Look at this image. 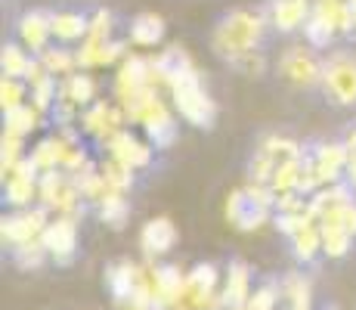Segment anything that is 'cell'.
<instances>
[{
	"label": "cell",
	"mask_w": 356,
	"mask_h": 310,
	"mask_svg": "<svg viewBox=\"0 0 356 310\" xmlns=\"http://www.w3.org/2000/svg\"><path fill=\"white\" fill-rule=\"evenodd\" d=\"M127 40H81L78 50V65L84 72H102V68H118V62L127 56Z\"/></svg>",
	"instance_id": "cell-17"
},
{
	"label": "cell",
	"mask_w": 356,
	"mask_h": 310,
	"mask_svg": "<svg viewBox=\"0 0 356 310\" xmlns=\"http://www.w3.org/2000/svg\"><path fill=\"white\" fill-rule=\"evenodd\" d=\"M38 186H40V171L25 155L10 174H3V202L10 208H31V205H38Z\"/></svg>",
	"instance_id": "cell-14"
},
{
	"label": "cell",
	"mask_w": 356,
	"mask_h": 310,
	"mask_svg": "<svg viewBox=\"0 0 356 310\" xmlns=\"http://www.w3.org/2000/svg\"><path fill=\"white\" fill-rule=\"evenodd\" d=\"M90 211L99 217V224L108 226V230H124L127 220H130V199H127V192H108V196L99 199Z\"/></svg>",
	"instance_id": "cell-26"
},
{
	"label": "cell",
	"mask_w": 356,
	"mask_h": 310,
	"mask_svg": "<svg viewBox=\"0 0 356 310\" xmlns=\"http://www.w3.org/2000/svg\"><path fill=\"white\" fill-rule=\"evenodd\" d=\"M347 177V146L344 140H319L304 153V177L300 196L310 199L316 189L332 183H344Z\"/></svg>",
	"instance_id": "cell-4"
},
{
	"label": "cell",
	"mask_w": 356,
	"mask_h": 310,
	"mask_svg": "<svg viewBox=\"0 0 356 310\" xmlns=\"http://www.w3.org/2000/svg\"><path fill=\"white\" fill-rule=\"evenodd\" d=\"M319 233H323V254L325 258H332V261L344 258V254L353 248V242H356L350 233L344 230V224H341L332 211L319 217Z\"/></svg>",
	"instance_id": "cell-23"
},
{
	"label": "cell",
	"mask_w": 356,
	"mask_h": 310,
	"mask_svg": "<svg viewBox=\"0 0 356 310\" xmlns=\"http://www.w3.org/2000/svg\"><path fill=\"white\" fill-rule=\"evenodd\" d=\"M223 217L232 230L257 233L276 217V192L266 183L245 180L238 189H232L223 205Z\"/></svg>",
	"instance_id": "cell-3"
},
{
	"label": "cell",
	"mask_w": 356,
	"mask_h": 310,
	"mask_svg": "<svg viewBox=\"0 0 356 310\" xmlns=\"http://www.w3.org/2000/svg\"><path fill=\"white\" fill-rule=\"evenodd\" d=\"M99 149H102V155H112L115 162L127 164V168L136 171V174H143V171L152 168L155 153H159V149H155L146 137H136L130 127L118 130V134H115L108 143H102Z\"/></svg>",
	"instance_id": "cell-11"
},
{
	"label": "cell",
	"mask_w": 356,
	"mask_h": 310,
	"mask_svg": "<svg viewBox=\"0 0 356 310\" xmlns=\"http://www.w3.org/2000/svg\"><path fill=\"white\" fill-rule=\"evenodd\" d=\"M29 102V81L22 78H0V109L10 112V109H19Z\"/></svg>",
	"instance_id": "cell-33"
},
{
	"label": "cell",
	"mask_w": 356,
	"mask_h": 310,
	"mask_svg": "<svg viewBox=\"0 0 356 310\" xmlns=\"http://www.w3.org/2000/svg\"><path fill=\"white\" fill-rule=\"evenodd\" d=\"M38 59L53 78H68V75H74L81 68L78 65V50L68 47V44H50Z\"/></svg>",
	"instance_id": "cell-27"
},
{
	"label": "cell",
	"mask_w": 356,
	"mask_h": 310,
	"mask_svg": "<svg viewBox=\"0 0 356 310\" xmlns=\"http://www.w3.org/2000/svg\"><path fill=\"white\" fill-rule=\"evenodd\" d=\"M300 34H304V40L310 47H316V50H328V47L338 40V34L328 29L316 13H310V19H307V25H304V31H300Z\"/></svg>",
	"instance_id": "cell-35"
},
{
	"label": "cell",
	"mask_w": 356,
	"mask_h": 310,
	"mask_svg": "<svg viewBox=\"0 0 356 310\" xmlns=\"http://www.w3.org/2000/svg\"><path fill=\"white\" fill-rule=\"evenodd\" d=\"M6 251H10V261L19 267V270H40V267L50 261V254H47V248L40 239L25 242V245H13V248H6Z\"/></svg>",
	"instance_id": "cell-31"
},
{
	"label": "cell",
	"mask_w": 356,
	"mask_h": 310,
	"mask_svg": "<svg viewBox=\"0 0 356 310\" xmlns=\"http://www.w3.org/2000/svg\"><path fill=\"white\" fill-rule=\"evenodd\" d=\"M180 242V230L168 215L149 217L140 226V248L146 254V261H161L164 254L174 251V245Z\"/></svg>",
	"instance_id": "cell-15"
},
{
	"label": "cell",
	"mask_w": 356,
	"mask_h": 310,
	"mask_svg": "<svg viewBox=\"0 0 356 310\" xmlns=\"http://www.w3.org/2000/svg\"><path fill=\"white\" fill-rule=\"evenodd\" d=\"M266 31H270V19L264 10H251V6H236V10L223 13L214 22L211 31V50L217 53L227 65H236L242 56L254 50H264Z\"/></svg>",
	"instance_id": "cell-2"
},
{
	"label": "cell",
	"mask_w": 356,
	"mask_h": 310,
	"mask_svg": "<svg viewBox=\"0 0 356 310\" xmlns=\"http://www.w3.org/2000/svg\"><path fill=\"white\" fill-rule=\"evenodd\" d=\"M29 158L34 162V168L44 174V171H63V158H65V143H63V137L53 130V134H47V137H40L38 143L31 146V153Z\"/></svg>",
	"instance_id": "cell-25"
},
{
	"label": "cell",
	"mask_w": 356,
	"mask_h": 310,
	"mask_svg": "<svg viewBox=\"0 0 356 310\" xmlns=\"http://www.w3.org/2000/svg\"><path fill=\"white\" fill-rule=\"evenodd\" d=\"M146 53L130 50L124 59L118 62L112 75V100L118 102L121 109L130 106L143 91H146Z\"/></svg>",
	"instance_id": "cell-12"
},
{
	"label": "cell",
	"mask_w": 356,
	"mask_h": 310,
	"mask_svg": "<svg viewBox=\"0 0 356 310\" xmlns=\"http://www.w3.org/2000/svg\"><path fill=\"white\" fill-rule=\"evenodd\" d=\"M168 56V96L180 121L195 130H211L217 124V102L204 84L202 68L186 53V47L170 44L164 50Z\"/></svg>",
	"instance_id": "cell-1"
},
{
	"label": "cell",
	"mask_w": 356,
	"mask_h": 310,
	"mask_svg": "<svg viewBox=\"0 0 356 310\" xmlns=\"http://www.w3.org/2000/svg\"><path fill=\"white\" fill-rule=\"evenodd\" d=\"M50 217L53 215L44 208V205H31V208H13L10 215H3V220H0V239H3L6 248L34 242V239L44 236Z\"/></svg>",
	"instance_id": "cell-10"
},
{
	"label": "cell",
	"mask_w": 356,
	"mask_h": 310,
	"mask_svg": "<svg viewBox=\"0 0 356 310\" xmlns=\"http://www.w3.org/2000/svg\"><path fill=\"white\" fill-rule=\"evenodd\" d=\"M264 13L270 19V29L289 38L294 31H304L307 19L313 13V0H270Z\"/></svg>",
	"instance_id": "cell-18"
},
{
	"label": "cell",
	"mask_w": 356,
	"mask_h": 310,
	"mask_svg": "<svg viewBox=\"0 0 356 310\" xmlns=\"http://www.w3.org/2000/svg\"><path fill=\"white\" fill-rule=\"evenodd\" d=\"M232 68H236V72H242V75H251V78H260V75L270 68V59H266L264 50H254V53H248V56L238 59Z\"/></svg>",
	"instance_id": "cell-36"
},
{
	"label": "cell",
	"mask_w": 356,
	"mask_h": 310,
	"mask_svg": "<svg viewBox=\"0 0 356 310\" xmlns=\"http://www.w3.org/2000/svg\"><path fill=\"white\" fill-rule=\"evenodd\" d=\"M29 155V146H25V137L19 134H10V130H3V137H0V177L10 174L13 168H16L22 158Z\"/></svg>",
	"instance_id": "cell-32"
},
{
	"label": "cell",
	"mask_w": 356,
	"mask_h": 310,
	"mask_svg": "<svg viewBox=\"0 0 356 310\" xmlns=\"http://www.w3.org/2000/svg\"><path fill=\"white\" fill-rule=\"evenodd\" d=\"M174 310H189V307H186V304H183V307H174Z\"/></svg>",
	"instance_id": "cell-38"
},
{
	"label": "cell",
	"mask_w": 356,
	"mask_h": 310,
	"mask_svg": "<svg viewBox=\"0 0 356 310\" xmlns=\"http://www.w3.org/2000/svg\"><path fill=\"white\" fill-rule=\"evenodd\" d=\"M97 164H99L102 180H106V186H108L112 192H130V189L136 186V171H130L127 164L115 162L112 155H102Z\"/></svg>",
	"instance_id": "cell-30"
},
{
	"label": "cell",
	"mask_w": 356,
	"mask_h": 310,
	"mask_svg": "<svg viewBox=\"0 0 356 310\" xmlns=\"http://www.w3.org/2000/svg\"><path fill=\"white\" fill-rule=\"evenodd\" d=\"M279 292H282V304L289 310H310L313 307V286L300 270H289L279 279Z\"/></svg>",
	"instance_id": "cell-24"
},
{
	"label": "cell",
	"mask_w": 356,
	"mask_h": 310,
	"mask_svg": "<svg viewBox=\"0 0 356 310\" xmlns=\"http://www.w3.org/2000/svg\"><path fill=\"white\" fill-rule=\"evenodd\" d=\"M53 22V40L56 44L78 47L87 38V25H90V13H78V10H53L50 13Z\"/></svg>",
	"instance_id": "cell-21"
},
{
	"label": "cell",
	"mask_w": 356,
	"mask_h": 310,
	"mask_svg": "<svg viewBox=\"0 0 356 310\" xmlns=\"http://www.w3.org/2000/svg\"><path fill=\"white\" fill-rule=\"evenodd\" d=\"M78 127L87 140L102 146V143H108L118 130L127 127V115L115 100H97L93 106H87L84 112L78 115Z\"/></svg>",
	"instance_id": "cell-9"
},
{
	"label": "cell",
	"mask_w": 356,
	"mask_h": 310,
	"mask_svg": "<svg viewBox=\"0 0 356 310\" xmlns=\"http://www.w3.org/2000/svg\"><path fill=\"white\" fill-rule=\"evenodd\" d=\"M319 91L332 106L353 109L356 106V53L341 47L323 59V84Z\"/></svg>",
	"instance_id": "cell-6"
},
{
	"label": "cell",
	"mask_w": 356,
	"mask_h": 310,
	"mask_svg": "<svg viewBox=\"0 0 356 310\" xmlns=\"http://www.w3.org/2000/svg\"><path fill=\"white\" fill-rule=\"evenodd\" d=\"M44 124V115L38 112V109L31 106V102H25V106L19 109H10V112H3V130H10V134H19V137H29L34 130Z\"/></svg>",
	"instance_id": "cell-29"
},
{
	"label": "cell",
	"mask_w": 356,
	"mask_h": 310,
	"mask_svg": "<svg viewBox=\"0 0 356 310\" xmlns=\"http://www.w3.org/2000/svg\"><path fill=\"white\" fill-rule=\"evenodd\" d=\"M38 205H44L50 215H63V217H84L90 211V205L84 202L78 183L68 171H44L38 186Z\"/></svg>",
	"instance_id": "cell-7"
},
{
	"label": "cell",
	"mask_w": 356,
	"mask_h": 310,
	"mask_svg": "<svg viewBox=\"0 0 356 310\" xmlns=\"http://www.w3.org/2000/svg\"><path fill=\"white\" fill-rule=\"evenodd\" d=\"M323 59L316 53V47H310L307 40L289 44L276 59V75L294 91H316L323 84Z\"/></svg>",
	"instance_id": "cell-5"
},
{
	"label": "cell",
	"mask_w": 356,
	"mask_h": 310,
	"mask_svg": "<svg viewBox=\"0 0 356 310\" xmlns=\"http://www.w3.org/2000/svg\"><path fill=\"white\" fill-rule=\"evenodd\" d=\"M13 31H16L19 44H22L25 50H31L34 56H40V53L53 44V22H50V13L47 10H25L22 16L16 19Z\"/></svg>",
	"instance_id": "cell-16"
},
{
	"label": "cell",
	"mask_w": 356,
	"mask_h": 310,
	"mask_svg": "<svg viewBox=\"0 0 356 310\" xmlns=\"http://www.w3.org/2000/svg\"><path fill=\"white\" fill-rule=\"evenodd\" d=\"M325 310H334V307H325Z\"/></svg>",
	"instance_id": "cell-39"
},
{
	"label": "cell",
	"mask_w": 356,
	"mask_h": 310,
	"mask_svg": "<svg viewBox=\"0 0 356 310\" xmlns=\"http://www.w3.org/2000/svg\"><path fill=\"white\" fill-rule=\"evenodd\" d=\"M254 273L245 261H229L227 270H223V286H220V298H223V307L227 310H245L248 298L254 295Z\"/></svg>",
	"instance_id": "cell-19"
},
{
	"label": "cell",
	"mask_w": 356,
	"mask_h": 310,
	"mask_svg": "<svg viewBox=\"0 0 356 310\" xmlns=\"http://www.w3.org/2000/svg\"><path fill=\"white\" fill-rule=\"evenodd\" d=\"M164 34H168V25H164V16L159 13H136L127 25V44L140 53H152L164 44Z\"/></svg>",
	"instance_id": "cell-20"
},
{
	"label": "cell",
	"mask_w": 356,
	"mask_h": 310,
	"mask_svg": "<svg viewBox=\"0 0 356 310\" xmlns=\"http://www.w3.org/2000/svg\"><path fill=\"white\" fill-rule=\"evenodd\" d=\"M313 13H316L338 38H347V34L356 31V16H353L350 0H313Z\"/></svg>",
	"instance_id": "cell-22"
},
{
	"label": "cell",
	"mask_w": 356,
	"mask_h": 310,
	"mask_svg": "<svg viewBox=\"0 0 356 310\" xmlns=\"http://www.w3.org/2000/svg\"><path fill=\"white\" fill-rule=\"evenodd\" d=\"M344 146H347V186L356 192V124L344 134Z\"/></svg>",
	"instance_id": "cell-37"
},
{
	"label": "cell",
	"mask_w": 356,
	"mask_h": 310,
	"mask_svg": "<svg viewBox=\"0 0 356 310\" xmlns=\"http://www.w3.org/2000/svg\"><path fill=\"white\" fill-rule=\"evenodd\" d=\"M34 53L25 50L19 40H10V44H3V50H0V72L6 75V78H29L31 65H34Z\"/></svg>",
	"instance_id": "cell-28"
},
{
	"label": "cell",
	"mask_w": 356,
	"mask_h": 310,
	"mask_svg": "<svg viewBox=\"0 0 356 310\" xmlns=\"http://www.w3.org/2000/svg\"><path fill=\"white\" fill-rule=\"evenodd\" d=\"M84 40H115V13L108 6H97L90 13V25H87Z\"/></svg>",
	"instance_id": "cell-34"
},
{
	"label": "cell",
	"mask_w": 356,
	"mask_h": 310,
	"mask_svg": "<svg viewBox=\"0 0 356 310\" xmlns=\"http://www.w3.org/2000/svg\"><path fill=\"white\" fill-rule=\"evenodd\" d=\"M78 217H63V215H53L50 224H47L44 236H40V242H44L47 254H50V261L56 267H68L74 261V254H78Z\"/></svg>",
	"instance_id": "cell-13"
},
{
	"label": "cell",
	"mask_w": 356,
	"mask_h": 310,
	"mask_svg": "<svg viewBox=\"0 0 356 310\" xmlns=\"http://www.w3.org/2000/svg\"><path fill=\"white\" fill-rule=\"evenodd\" d=\"M298 155H304V146H300L298 140H291V137H282V134L264 137L254 146V155H251V162H248V180L270 186L273 171Z\"/></svg>",
	"instance_id": "cell-8"
}]
</instances>
